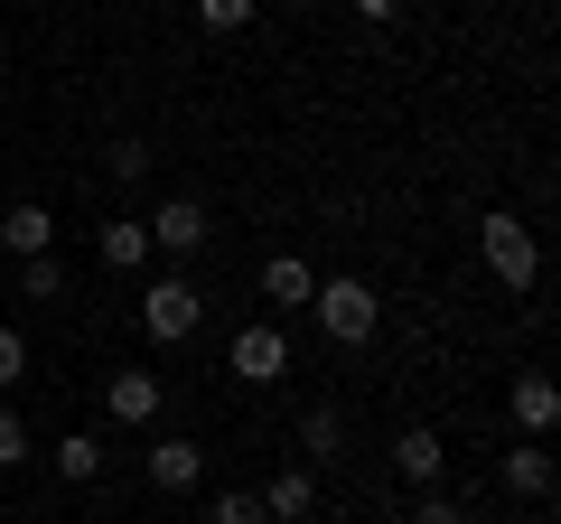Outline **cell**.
<instances>
[{
  "label": "cell",
  "instance_id": "1",
  "mask_svg": "<svg viewBox=\"0 0 561 524\" xmlns=\"http://www.w3.org/2000/svg\"><path fill=\"white\" fill-rule=\"evenodd\" d=\"M478 262L515 291V300L542 282V243H534V225H524L515 206H486V216H478Z\"/></svg>",
  "mask_w": 561,
  "mask_h": 524
},
{
  "label": "cell",
  "instance_id": "2",
  "mask_svg": "<svg viewBox=\"0 0 561 524\" xmlns=\"http://www.w3.org/2000/svg\"><path fill=\"white\" fill-rule=\"evenodd\" d=\"M309 319H319L328 346H346V356H356V346L383 328V291L356 282V272H346V282H319V291H309Z\"/></svg>",
  "mask_w": 561,
  "mask_h": 524
},
{
  "label": "cell",
  "instance_id": "3",
  "mask_svg": "<svg viewBox=\"0 0 561 524\" xmlns=\"http://www.w3.org/2000/svg\"><path fill=\"white\" fill-rule=\"evenodd\" d=\"M140 328L160 346H187L206 328V291L187 282V272H150V282H140Z\"/></svg>",
  "mask_w": 561,
  "mask_h": 524
},
{
  "label": "cell",
  "instance_id": "4",
  "mask_svg": "<svg viewBox=\"0 0 561 524\" xmlns=\"http://www.w3.org/2000/svg\"><path fill=\"white\" fill-rule=\"evenodd\" d=\"M225 375H234V384H280V375H290V328H280V319L234 328V346H225Z\"/></svg>",
  "mask_w": 561,
  "mask_h": 524
},
{
  "label": "cell",
  "instance_id": "5",
  "mask_svg": "<svg viewBox=\"0 0 561 524\" xmlns=\"http://www.w3.org/2000/svg\"><path fill=\"white\" fill-rule=\"evenodd\" d=\"M140 225H150V253H169V262H197L206 253V197H160Z\"/></svg>",
  "mask_w": 561,
  "mask_h": 524
},
{
  "label": "cell",
  "instance_id": "6",
  "mask_svg": "<svg viewBox=\"0 0 561 524\" xmlns=\"http://www.w3.org/2000/svg\"><path fill=\"white\" fill-rule=\"evenodd\" d=\"M160 403H169V384L150 375V365H122V375H103V412H113L122 431H150V422H160Z\"/></svg>",
  "mask_w": 561,
  "mask_h": 524
},
{
  "label": "cell",
  "instance_id": "7",
  "mask_svg": "<svg viewBox=\"0 0 561 524\" xmlns=\"http://www.w3.org/2000/svg\"><path fill=\"white\" fill-rule=\"evenodd\" d=\"M150 487H160V497H187V487H206V441H187V431H160V441H150Z\"/></svg>",
  "mask_w": 561,
  "mask_h": 524
},
{
  "label": "cell",
  "instance_id": "8",
  "mask_svg": "<svg viewBox=\"0 0 561 524\" xmlns=\"http://www.w3.org/2000/svg\"><path fill=\"white\" fill-rule=\"evenodd\" d=\"M393 478L412 487V497H421V487H440V478H449V441H440L431 422H412V431L393 441Z\"/></svg>",
  "mask_w": 561,
  "mask_h": 524
},
{
  "label": "cell",
  "instance_id": "9",
  "mask_svg": "<svg viewBox=\"0 0 561 524\" xmlns=\"http://www.w3.org/2000/svg\"><path fill=\"white\" fill-rule=\"evenodd\" d=\"M262 497V524H309L319 515V468H280L272 487H253Z\"/></svg>",
  "mask_w": 561,
  "mask_h": 524
},
{
  "label": "cell",
  "instance_id": "10",
  "mask_svg": "<svg viewBox=\"0 0 561 524\" xmlns=\"http://www.w3.org/2000/svg\"><path fill=\"white\" fill-rule=\"evenodd\" d=\"M0 253H57V216H47L38 197H20V206H0Z\"/></svg>",
  "mask_w": 561,
  "mask_h": 524
},
{
  "label": "cell",
  "instance_id": "11",
  "mask_svg": "<svg viewBox=\"0 0 561 524\" xmlns=\"http://www.w3.org/2000/svg\"><path fill=\"white\" fill-rule=\"evenodd\" d=\"M94 262H103V272H131V282H140V272H150V225H140V216H113V225L94 235Z\"/></svg>",
  "mask_w": 561,
  "mask_h": 524
},
{
  "label": "cell",
  "instance_id": "12",
  "mask_svg": "<svg viewBox=\"0 0 561 524\" xmlns=\"http://www.w3.org/2000/svg\"><path fill=\"white\" fill-rule=\"evenodd\" d=\"M505 412H515V431H524V441H542V431L561 422V394H552V375H515Z\"/></svg>",
  "mask_w": 561,
  "mask_h": 524
},
{
  "label": "cell",
  "instance_id": "13",
  "mask_svg": "<svg viewBox=\"0 0 561 524\" xmlns=\"http://www.w3.org/2000/svg\"><path fill=\"white\" fill-rule=\"evenodd\" d=\"M309 291H319V272H309L300 253H272V262H262V300H272L280 319H290V309H309Z\"/></svg>",
  "mask_w": 561,
  "mask_h": 524
},
{
  "label": "cell",
  "instance_id": "14",
  "mask_svg": "<svg viewBox=\"0 0 561 524\" xmlns=\"http://www.w3.org/2000/svg\"><path fill=\"white\" fill-rule=\"evenodd\" d=\"M337 449H346V412L337 403H309L300 412V468H328Z\"/></svg>",
  "mask_w": 561,
  "mask_h": 524
},
{
  "label": "cell",
  "instance_id": "15",
  "mask_svg": "<svg viewBox=\"0 0 561 524\" xmlns=\"http://www.w3.org/2000/svg\"><path fill=\"white\" fill-rule=\"evenodd\" d=\"M505 487H515V497H552V449H542V441H515V449H505Z\"/></svg>",
  "mask_w": 561,
  "mask_h": 524
},
{
  "label": "cell",
  "instance_id": "16",
  "mask_svg": "<svg viewBox=\"0 0 561 524\" xmlns=\"http://www.w3.org/2000/svg\"><path fill=\"white\" fill-rule=\"evenodd\" d=\"M20 300H38V309L66 300V262H57V253H28V262H20Z\"/></svg>",
  "mask_w": 561,
  "mask_h": 524
},
{
  "label": "cell",
  "instance_id": "17",
  "mask_svg": "<svg viewBox=\"0 0 561 524\" xmlns=\"http://www.w3.org/2000/svg\"><path fill=\"white\" fill-rule=\"evenodd\" d=\"M57 478H66V487L103 478V441H94V431H66V441H57Z\"/></svg>",
  "mask_w": 561,
  "mask_h": 524
},
{
  "label": "cell",
  "instance_id": "18",
  "mask_svg": "<svg viewBox=\"0 0 561 524\" xmlns=\"http://www.w3.org/2000/svg\"><path fill=\"white\" fill-rule=\"evenodd\" d=\"M253 20H262V0H197V29H216V38H234Z\"/></svg>",
  "mask_w": 561,
  "mask_h": 524
},
{
  "label": "cell",
  "instance_id": "19",
  "mask_svg": "<svg viewBox=\"0 0 561 524\" xmlns=\"http://www.w3.org/2000/svg\"><path fill=\"white\" fill-rule=\"evenodd\" d=\"M103 169H113L122 187H140L150 169H160V150H150V141H113V150H103Z\"/></svg>",
  "mask_w": 561,
  "mask_h": 524
},
{
  "label": "cell",
  "instance_id": "20",
  "mask_svg": "<svg viewBox=\"0 0 561 524\" xmlns=\"http://www.w3.org/2000/svg\"><path fill=\"white\" fill-rule=\"evenodd\" d=\"M206 524H262V497H253V487H216Z\"/></svg>",
  "mask_w": 561,
  "mask_h": 524
},
{
  "label": "cell",
  "instance_id": "21",
  "mask_svg": "<svg viewBox=\"0 0 561 524\" xmlns=\"http://www.w3.org/2000/svg\"><path fill=\"white\" fill-rule=\"evenodd\" d=\"M402 524H468V505H459V497H440V487H421Z\"/></svg>",
  "mask_w": 561,
  "mask_h": 524
},
{
  "label": "cell",
  "instance_id": "22",
  "mask_svg": "<svg viewBox=\"0 0 561 524\" xmlns=\"http://www.w3.org/2000/svg\"><path fill=\"white\" fill-rule=\"evenodd\" d=\"M28 459V422H20V412H0V468H20Z\"/></svg>",
  "mask_w": 561,
  "mask_h": 524
},
{
  "label": "cell",
  "instance_id": "23",
  "mask_svg": "<svg viewBox=\"0 0 561 524\" xmlns=\"http://www.w3.org/2000/svg\"><path fill=\"white\" fill-rule=\"evenodd\" d=\"M28 375V338H20V328H0V384H20Z\"/></svg>",
  "mask_w": 561,
  "mask_h": 524
},
{
  "label": "cell",
  "instance_id": "24",
  "mask_svg": "<svg viewBox=\"0 0 561 524\" xmlns=\"http://www.w3.org/2000/svg\"><path fill=\"white\" fill-rule=\"evenodd\" d=\"M402 10H412V0H356V20H375V29H393Z\"/></svg>",
  "mask_w": 561,
  "mask_h": 524
},
{
  "label": "cell",
  "instance_id": "25",
  "mask_svg": "<svg viewBox=\"0 0 561 524\" xmlns=\"http://www.w3.org/2000/svg\"><path fill=\"white\" fill-rule=\"evenodd\" d=\"M280 10H319V0H280Z\"/></svg>",
  "mask_w": 561,
  "mask_h": 524
},
{
  "label": "cell",
  "instance_id": "26",
  "mask_svg": "<svg viewBox=\"0 0 561 524\" xmlns=\"http://www.w3.org/2000/svg\"><path fill=\"white\" fill-rule=\"evenodd\" d=\"M0 179H10V160H0Z\"/></svg>",
  "mask_w": 561,
  "mask_h": 524
}]
</instances>
